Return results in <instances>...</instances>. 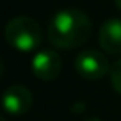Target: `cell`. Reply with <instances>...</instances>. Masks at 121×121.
Segmentation results:
<instances>
[{"instance_id":"cell-8","label":"cell","mask_w":121,"mask_h":121,"mask_svg":"<svg viewBox=\"0 0 121 121\" xmlns=\"http://www.w3.org/2000/svg\"><path fill=\"white\" fill-rule=\"evenodd\" d=\"M84 121H102L100 117H96V116H91V117H86Z\"/></svg>"},{"instance_id":"cell-9","label":"cell","mask_w":121,"mask_h":121,"mask_svg":"<svg viewBox=\"0 0 121 121\" xmlns=\"http://www.w3.org/2000/svg\"><path fill=\"white\" fill-rule=\"evenodd\" d=\"M114 4H116V7L119 9V13H121V0H114Z\"/></svg>"},{"instance_id":"cell-4","label":"cell","mask_w":121,"mask_h":121,"mask_svg":"<svg viewBox=\"0 0 121 121\" xmlns=\"http://www.w3.org/2000/svg\"><path fill=\"white\" fill-rule=\"evenodd\" d=\"M30 68H32V73L36 78L43 80V82H52L59 77L62 62H60V57L53 50H41L34 55Z\"/></svg>"},{"instance_id":"cell-5","label":"cell","mask_w":121,"mask_h":121,"mask_svg":"<svg viewBox=\"0 0 121 121\" xmlns=\"http://www.w3.org/2000/svg\"><path fill=\"white\" fill-rule=\"evenodd\" d=\"M32 107V93L25 86H11L4 93V110L9 116H23Z\"/></svg>"},{"instance_id":"cell-7","label":"cell","mask_w":121,"mask_h":121,"mask_svg":"<svg viewBox=\"0 0 121 121\" xmlns=\"http://www.w3.org/2000/svg\"><path fill=\"white\" fill-rule=\"evenodd\" d=\"M109 77H110V84H112L114 91L121 95V59H117L114 62V66L109 71Z\"/></svg>"},{"instance_id":"cell-2","label":"cell","mask_w":121,"mask_h":121,"mask_svg":"<svg viewBox=\"0 0 121 121\" xmlns=\"http://www.w3.org/2000/svg\"><path fill=\"white\" fill-rule=\"evenodd\" d=\"M5 41L20 52H32L41 45L43 32L36 20L29 16H14L4 27Z\"/></svg>"},{"instance_id":"cell-6","label":"cell","mask_w":121,"mask_h":121,"mask_svg":"<svg viewBox=\"0 0 121 121\" xmlns=\"http://www.w3.org/2000/svg\"><path fill=\"white\" fill-rule=\"evenodd\" d=\"M98 45L109 55H119L121 53V20L110 18L103 22L98 32Z\"/></svg>"},{"instance_id":"cell-1","label":"cell","mask_w":121,"mask_h":121,"mask_svg":"<svg viewBox=\"0 0 121 121\" xmlns=\"http://www.w3.org/2000/svg\"><path fill=\"white\" fill-rule=\"evenodd\" d=\"M93 23L89 16L80 9H62L55 13L46 27V38L50 45L60 50L78 48L89 39Z\"/></svg>"},{"instance_id":"cell-3","label":"cell","mask_w":121,"mask_h":121,"mask_svg":"<svg viewBox=\"0 0 121 121\" xmlns=\"http://www.w3.org/2000/svg\"><path fill=\"white\" fill-rule=\"evenodd\" d=\"M110 68L112 66L109 64L105 52L95 48L84 50L75 57V71L86 80H100L110 71Z\"/></svg>"}]
</instances>
